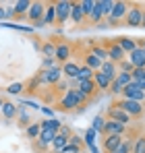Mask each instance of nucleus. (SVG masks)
<instances>
[{"mask_svg": "<svg viewBox=\"0 0 145 153\" xmlns=\"http://www.w3.org/2000/svg\"><path fill=\"white\" fill-rule=\"evenodd\" d=\"M89 97L85 95V93H81L77 87H71V89H67V93H64V97L58 102V110H62V112H71L72 108H79V105H83V103L87 102Z\"/></svg>", "mask_w": 145, "mask_h": 153, "instance_id": "f257e3e1", "label": "nucleus"}, {"mask_svg": "<svg viewBox=\"0 0 145 153\" xmlns=\"http://www.w3.org/2000/svg\"><path fill=\"white\" fill-rule=\"evenodd\" d=\"M40 83H44V85H58L60 83V79H62V68L56 64V66H52L48 71H40Z\"/></svg>", "mask_w": 145, "mask_h": 153, "instance_id": "f03ea898", "label": "nucleus"}, {"mask_svg": "<svg viewBox=\"0 0 145 153\" xmlns=\"http://www.w3.org/2000/svg\"><path fill=\"white\" fill-rule=\"evenodd\" d=\"M116 105L122 108L131 118H139V116H143V103L141 102H133V100H116Z\"/></svg>", "mask_w": 145, "mask_h": 153, "instance_id": "7ed1b4c3", "label": "nucleus"}, {"mask_svg": "<svg viewBox=\"0 0 145 153\" xmlns=\"http://www.w3.org/2000/svg\"><path fill=\"white\" fill-rule=\"evenodd\" d=\"M44 15H46V4L44 2H31V8L27 13V19L35 27L44 25Z\"/></svg>", "mask_w": 145, "mask_h": 153, "instance_id": "20e7f679", "label": "nucleus"}, {"mask_svg": "<svg viewBox=\"0 0 145 153\" xmlns=\"http://www.w3.org/2000/svg\"><path fill=\"white\" fill-rule=\"evenodd\" d=\"M141 19H143V6L139 4H131L129 6V13L124 17V25L126 27H141Z\"/></svg>", "mask_w": 145, "mask_h": 153, "instance_id": "39448f33", "label": "nucleus"}, {"mask_svg": "<svg viewBox=\"0 0 145 153\" xmlns=\"http://www.w3.org/2000/svg\"><path fill=\"white\" fill-rule=\"evenodd\" d=\"M54 8H56V23L64 25L67 19H71V2L69 0H58V2H54Z\"/></svg>", "mask_w": 145, "mask_h": 153, "instance_id": "423d86ee", "label": "nucleus"}, {"mask_svg": "<svg viewBox=\"0 0 145 153\" xmlns=\"http://www.w3.org/2000/svg\"><path fill=\"white\" fill-rule=\"evenodd\" d=\"M106 118H108V120H116V122H120V124H131V120H133V118H131V116H129L122 108H118V105H116V102L108 108Z\"/></svg>", "mask_w": 145, "mask_h": 153, "instance_id": "0eeeda50", "label": "nucleus"}, {"mask_svg": "<svg viewBox=\"0 0 145 153\" xmlns=\"http://www.w3.org/2000/svg\"><path fill=\"white\" fill-rule=\"evenodd\" d=\"M122 100H133V102H145V93L135 85V83H129L124 89H122V95H120Z\"/></svg>", "mask_w": 145, "mask_h": 153, "instance_id": "6e6552de", "label": "nucleus"}, {"mask_svg": "<svg viewBox=\"0 0 145 153\" xmlns=\"http://www.w3.org/2000/svg\"><path fill=\"white\" fill-rule=\"evenodd\" d=\"M104 48L108 50V60H110V62H114V64H120L122 60H126V58H124L126 54L122 52V48L118 46V44H116V42H112V44H108V46H104Z\"/></svg>", "mask_w": 145, "mask_h": 153, "instance_id": "1a4fd4ad", "label": "nucleus"}, {"mask_svg": "<svg viewBox=\"0 0 145 153\" xmlns=\"http://www.w3.org/2000/svg\"><path fill=\"white\" fill-rule=\"evenodd\" d=\"M126 132V124H120L116 120H108L106 118V124H104V130L102 134H116V137H124Z\"/></svg>", "mask_w": 145, "mask_h": 153, "instance_id": "9d476101", "label": "nucleus"}, {"mask_svg": "<svg viewBox=\"0 0 145 153\" xmlns=\"http://www.w3.org/2000/svg\"><path fill=\"white\" fill-rule=\"evenodd\" d=\"M126 60L133 64V68H145V50L141 48V46H137L135 50L129 54Z\"/></svg>", "mask_w": 145, "mask_h": 153, "instance_id": "9b49d317", "label": "nucleus"}, {"mask_svg": "<svg viewBox=\"0 0 145 153\" xmlns=\"http://www.w3.org/2000/svg\"><path fill=\"white\" fill-rule=\"evenodd\" d=\"M122 141H124V137H116V134H104V139H102V147H104V151L106 153H112L118 145H120Z\"/></svg>", "mask_w": 145, "mask_h": 153, "instance_id": "f8f14e48", "label": "nucleus"}, {"mask_svg": "<svg viewBox=\"0 0 145 153\" xmlns=\"http://www.w3.org/2000/svg\"><path fill=\"white\" fill-rule=\"evenodd\" d=\"M83 147H85V143L77 137V134H72L71 139H69V143L64 145V149L60 153H83Z\"/></svg>", "mask_w": 145, "mask_h": 153, "instance_id": "ddd939ff", "label": "nucleus"}, {"mask_svg": "<svg viewBox=\"0 0 145 153\" xmlns=\"http://www.w3.org/2000/svg\"><path fill=\"white\" fill-rule=\"evenodd\" d=\"M56 134H58V132H54V130H48V128H42L40 137L35 139V141L40 143V149H44V147H52V143H54Z\"/></svg>", "mask_w": 145, "mask_h": 153, "instance_id": "4468645a", "label": "nucleus"}, {"mask_svg": "<svg viewBox=\"0 0 145 153\" xmlns=\"http://www.w3.org/2000/svg\"><path fill=\"white\" fill-rule=\"evenodd\" d=\"M71 83H75L77 89H79L81 93H85L87 97H91V95L96 93V89H97L96 83H93V79H91V81H71Z\"/></svg>", "mask_w": 145, "mask_h": 153, "instance_id": "2eb2a0df", "label": "nucleus"}, {"mask_svg": "<svg viewBox=\"0 0 145 153\" xmlns=\"http://www.w3.org/2000/svg\"><path fill=\"white\" fill-rule=\"evenodd\" d=\"M69 58H71V46L69 44H56V62H69Z\"/></svg>", "mask_w": 145, "mask_h": 153, "instance_id": "dca6fc26", "label": "nucleus"}, {"mask_svg": "<svg viewBox=\"0 0 145 153\" xmlns=\"http://www.w3.org/2000/svg\"><path fill=\"white\" fill-rule=\"evenodd\" d=\"M60 68H62V75L69 76L71 81H75L77 79V75H79V68H81V64H77V62H64V64H60Z\"/></svg>", "mask_w": 145, "mask_h": 153, "instance_id": "f3484780", "label": "nucleus"}, {"mask_svg": "<svg viewBox=\"0 0 145 153\" xmlns=\"http://www.w3.org/2000/svg\"><path fill=\"white\" fill-rule=\"evenodd\" d=\"M93 83H96V87L99 89V91H108V89H110V85H112V81L104 75V73H99V71L93 73Z\"/></svg>", "mask_w": 145, "mask_h": 153, "instance_id": "a211bd4d", "label": "nucleus"}, {"mask_svg": "<svg viewBox=\"0 0 145 153\" xmlns=\"http://www.w3.org/2000/svg\"><path fill=\"white\" fill-rule=\"evenodd\" d=\"M71 19H72V23H77V25H81L83 21H87L85 15H83V10H81V2H71Z\"/></svg>", "mask_w": 145, "mask_h": 153, "instance_id": "6ab92c4d", "label": "nucleus"}, {"mask_svg": "<svg viewBox=\"0 0 145 153\" xmlns=\"http://www.w3.org/2000/svg\"><path fill=\"white\" fill-rule=\"evenodd\" d=\"M29 8H31V2H29V0H19V2H15V6H13V10H15V19H21L23 15H27Z\"/></svg>", "mask_w": 145, "mask_h": 153, "instance_id": "aec40b11", "label": "nucleus"}, {"mask_svg": "<svg viewBox=\"0 0 145 153\" xmlns=\"http://www.w3.org/2000/svg\"><path fill=\"white\" fill-rule=\"evenodd\" d=\"M114 42H116V44L122 48V52H124V54H131V52L139 46V44H137L135 39H131V37H118V39H114Z\"/></svg>", "mask_w": 145, "mask_h": 153, "instance_id": "412c9836", "label": "nucleus"}, {"mask_svg": "<svg viewBox=\"0 0 145 153\" xmlns=\"http://www.w3.org/2000/svg\"><path fill=\"white\" fill-rule=\"evenodd\" d=\"M2 116L6 118V120H13V118H17V114H19V108L15 105L13 102H4V105H2Z\"/></svg>", "mask_w": 145, "mask_h": 153, "instance_id": "4be33fe9", "label": "nucleus"}, {"mask_svg": "<svg viewBox=\"0 0 145 153\" xmlns=\"http://www.w3.org/2000/svg\"><path fill=\"white\" fill-rule=\"evenodd\" d=\"M99 73H104V75L108 76L110 81H114L116 75H118V68H116V64L114 62H110V60H106L104 64H102V68H99Z\"/></svg>", "mask_w": 145, "mask_h": 153, "instance_id": "5701e85b", "label": "nucleus"}, {"mask_svg": "<svg viewBox=\"0 0 145 153\" xmlns=\"http://www.w3.org/2000/svg\"><path fill=\"white\" fill-rule=\"evenodd\" d=\"M97 8L102 10L104 19H108L110 13H112V8H114V0H99V2H97Z\"/></svg>", "mask_w": 145, "mask_h": 153, "instance_id": "b1692460", "label": "nucleus"}, {"mask_svg": "<svg viewBox=\"0 0 145 153\" xmlns=\"http://www.w3.org/2000/svg\"><path fill=\"white\" fill-rule=\"evenodd\" d=\"M40 124H42V128H48V130H54V132H58V130L62 128V122L56 120V118H46V120H42Z\"/></svg>", "mask_w": 145, "mask_h": 153, "instance_id": "393cba45", "label": "nucleus"}, {"mask_svg": "<svg viewBox=\"0 0 145 153\" xmlns=\"http://www.w3.org/2000/svg\"><path fill=\"white\" fill-rule=\"evenodd\" d=\"M44 23H48V25H54V23H56V8H54V2L46 4V15H44Z\"/></svg>", "mask_w": 145, "mask_h": 153, "instance_id": "a878e982", "label": "nucleus"}, {"mask_svg": "<svg viewBox=\"0 0 145 153\" xmlns=\"http://www.w3.org/2000/svg\"><path fill=\"white\" fill-rule=\"evenodd\" d=\"M67 143H69V137H64V134H60V132H58V134H56V139H54V143H52V149H54L56 153H60L62 149H64V145H67Z\"/></svg>", "mask_w": 145, "mask_h": 153, "instance_id": "bb28decb", "label": "nucleus"}, {"mask_svg": "<svg viewBox=\"0 0 145 153\" xmlns=\"http://www.w3.org/2000/svg\"><path fill=\"white\" fill-rule=\"evenodd\" d=\"M25 132H27V137H29V139H33V141H35V139L40 137V132H42V124H40V122H31L29 126L25 128Z\"/></svg>", "mask_w": 145, "mask_h": 153, "instance_id": "cd10ccee", "label": "nucleus"}, {"mask_svg": "<svg viewBox=\"0 0 145 153\" xmlns=\"http://www.w3.org/2000/svg\"><path fill=\"white\" fill-rule=\"evenodd\" d=\"M89 54H91V56H96L97 60H102V62H106V60H108V50H106L104 46H93V48L89 50Z\"/></svg>", "mask_w": 145, "mask_h": 153, "instance_id": "c85d7f7f", "label": "nucleus"}, {"mask_svg": "<svg viewBox=\"0 0 145 153\" xmlns=\"http://www.w3.org/2000/svg\"><path fill=\"white\" fill-rule=\"evenodd\" d=\"M93 79V71L89 68V66H85V64H81V68H79V75L75 81H91Z\"/></svg>", "mask_w": 145, "mask_h": 153, "instance_id": "c756f323", "label": "nucleus"}, {"mask_svg": "<svg viewBox=\"0 0 145 153\" xmlns=\"http://www.w3.org/2000/svg\"><path fill=\"white\" fill-rule=\"evenodd\" d=\"M131 153H145V134L133 139V147H131Z\"/></svg>", "mask_w": 145, "mask_h": 153, "instance_id": "7c9ffc66", "label": "nucleus"}, {"mask_svg": "<svg viewBox=\"0 0 145 153\" xmlns=\"http://www.w3.org/2000/svg\"><path fill=\"white\" fill-rule=\"evenodd\" d=\"M97 0H83L81 2V10H83V15H85V19H89L91 17V13H93V8H96Z\"/></svg>", "mask_w": 145, "mask_h": 153, "instance_id": "2f4dec72", "label": "nucleus"}, {"mask_svg": "<svg viewBox=\"0 0 145 153\" xmlns=\"http://www.w3.org/2000/svg\"><path fill=\"white\" fill-rule=\"evenodd\" d=\"M102 64H104V62H102V60H97L96 56H91V54H87V56H85V66H89L93 73L102 68Z\"/></svg>", "mask_w": 145, "mask_h": 153, "instance_id": "473e14b6", "label": "nucleus"}, {"mask_svg": "<svg viewBox=\"0 0 145 153\" xmlns=\"http://www.w3.org/2000/svg\"><path fill=\"white\" fill-rule=\"evenodd\" d=\"M42 52L46 54V58H56V44L54 42H46L42 46Z\"/></svg>", "mask_w": 145, "mask_h": 153, "instance_id": "72a5a7b5", "label": "nucleus"}, {"mask_svg": "<svg viewBox=\"0 0 145 153\" xmlns=\"http://www.w3.org/2000/svg\"><path fill=\"white\" fill-rule=\"evenodd\" d=\"M131 147H133V141H131V139H124L112 153H131Z\"/></svg>", "mask_w": 145, "mask_h": 153, "instance_id": "f704fd0d", "label": "nucleus"}, {"mask_svg": "<svg viewBox=\"0 0 145 153\" xmlns=\"http://www.w3.org/2000/svg\"><path fill=\"white\" fill-rule=\"evenodd\" d=\"M21 91H25V83H13L6 87V93H10V95H19Z\"/></svg>", "mask_w": 145, "mask_h": 153, "instance_id": "c9c22d12", "label": "nucleus"}, {"mask_svg": "<svg viewBox=\"0 0 145 153\" xmlns=\"http://www.w3.org/2000/svg\"><path fill=\"white\" fill-rule=\"evenodd\" d=\"M104 21V15H102V10L97 8V4H96V8H93V13H91V17H89V23H93V25H99Z\"/></svg>", "mask_w": 145, "mask_h": 153, "instance_id": "e433bc0d", "label": "nucleus"}, {"mask_svg": "<svg viewBox=\"0 0 145 153\" xmlns=\"http://www.w3.org/2000/svg\"><path fill=\"white\" fill-rule=\"evenodd\" d=\"M104 124H106V118L99 114V116H96V118H93V124H91V128H93L96 132H102V130H104Z\"/></svg>", "mask_w": 145, "mask_h": 153, "instance_id": "4c0bfd02", "label": "nucleus"}, {"mask_svg": "<svg viewBox=\"0 0 145 153\" xmlns=\"http://www.w3.org/2000/svg\"><path fill=\"white\" fill-rule=\"evenodd\" d=\"M116 81L120 83V85H122V89H124V87H126L129 83H133V76L129 75V73H118V75H116Z\"/></svg>", "mask_w": 145, "mask_h": 153, "instance_id": "58836bf2", "label": "nucleus"}, {"mask_svg": "<svg viewBox=\"0 0 145 153\" xmlns=\"http://www.w3.org/2000/svg\"><path fill=\"white\" fill-rule=\"evenodd\" d=\"M108 93H110V95H122V85L118 83V81H116V79L112 81V85H110Z\"/></svg>", "mask_w": 145, "mask_h": 153, "instance_id": "ea45409f", "label": "nucleus"}, {"mask_svg": "<svg viewBox=\"0 0 145 153\" xmlns=\"http://www.w3.org/2000/svg\"><path fill=\"white\" fill-rule=\"evenodd\" d=\"M96 130H93V128H87V132H85V139H83V143H85V145H93V143H96Z\"/></svg>", "mask_w": 145, "mask_h": 153, "instance_id": "a19ab883", "label": "nucleus"}, {"mask_svg": "<svg viewBox=\"0 0 145 153\" xmlns=\"http://www.w3.org/2000/svg\"><path fill=\"white\" fill-rule=\"evenodd\" d=\"M118 68H120V71H118V73H129V75H131V73H133V64H131V62H129V60H122L120 64H118Z\"/></svg>", "mask_w": 145, "mask_h": 153, "instance_id": "79ce46f5", "label": "nucleus"}, {"mask_svg": "<svg viewBox=\"0 0 145 153\" xmlns=\"http://www.w3.org/2000/svg\"><path fill=\"white\" fill-rule=\"evenodd\" d=\"M131 76H133V81H139V79H145V68H133V73H131Z\"/></svg>", "mask_w": 145, "mask_h": 153, "instance_id": "37998d69", "label": "nucleus"}, {"mask_svg": "<svg viewBox=\"0 0 145 153\" xmlns=\"http://www.w3.org/2000/svg\"><path fill=\"white\" fill-rule=\"evenodd\" d=\"M40 110H42L48 118H52V116H54V110H52V108H48V105H44V108H40Z\"/></svg>", "mask_w": 145, "mask_h": 153, "instance_id": "c03bdc74", "label": "nucleus"}, {"mask_svg": "<svg viewBox=\"0 0 145 153\" xmlns=\"http://www.w3.org/2000/svg\"><path fill=\"white\" fill-rule=\"evenodd\" d=\"M133 83H135V85H137V87H139V89H141V91L145 93V79H139V81H133Z\"/></svg>", "mask_w": 145, "mask_h": 153, "instance_id": "a18cd8bd", "label": "nucleus"}, {"mask_svg": "<svg viewBox=\"0 0 145 153\" xmlns=\"http://www.w3.org/2000/svg\"><path fill=\"white\" fill-rule=\"evenodd\" d=\"M4 13H6V19H15V10L13 8H4Z\"/></svg>", "mask_w": 145, "mask_h": 153, "instance_id": "49530a36", "label": "nucleus"}, {"mask_svg": "<svg viewBox=\"0 0 145 153\" xmlns=\"http://www.w3.org/2000/svg\"><path fill=\"white\" fill-rule=\"evenodd\" d=\"M85 147H87V149H89L91 153H99V149L96 147V143H93V145H85Z\"/></svg>", "mask_w": 145, "mask_h": 153, "instance_id": "de8ad7c7", "label": "nucleus"}, {"mask_svg": "<svg viewBox=\"0 0 145 153\" xmlns=\"http://www.w3.org/2000/svg\"><path fill=\"white\" fill-rule=\"evenodd\" d=\"M6 19V13H4V6H0V21Z\"/></svg>", "mask_w": 145, "mask_h": 153, "instance_id": "09e8293b", "label": "nucleus"}, {"mask_svg": "<svg viewBox=\"0 0 145 153\" xmlns=\"http://www.w3.org/2000/svg\"><path fill=\"white\" fill-rule=\"evenodd\" d=\"M141 29H145V8H143V19H141Z\"/></svg>", "mask_w": 145, "mask_h": 153, "instance_id": "8fccbe9b", "label": "nucleus"}, {"mask_svg": "<svg viewBox=\"0 0 145 153\" xmlns=\"http://www.w3.org/2000/svg\"><path fill=\"white\" fill-rule=\"evenodd\" d=\"M2 105H4V100H2V97H0V110H2Z\"/></svg>", "mask_w": 145, "mask_h": 153, "instance_id": "3c124183", "label": "nucleus"}]
</instances>
